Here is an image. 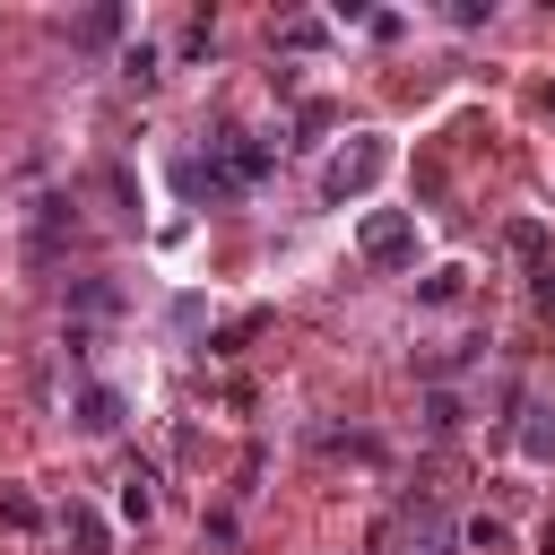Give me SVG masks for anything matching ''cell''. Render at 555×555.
I'll list each match as a JSON object with an SVG mask.
<instances>
[{"mask_svg": "<svg viewBox=\"0 0 555 555\" xmlns=\"http://www.w3.org/2000/svg\"><path fill=\"white\" fill-rule=\"evenodd\" d=\"M460 546V529H451V512L434 503V494H408L382 529H373V555H451Z\"/></svg>", "mask_w": 555, "mask_h": 555, "instance_id": "6da1fadb", "label": "cell"}, {"mask_svg": "<svg viewBox=\"0 0 555 555\" xmlns=\"http://www.w3.org/2000/svg\"><path fill=\"white\" fill-rule=\"evenodd\" d=\"M382 165H390V147H382V139H347V147L321 165V199H330V208H347L356 191H373V182H382Z\"/></svg>", "mask_w": 555, "mask_h": 555, "instance_id": "7a4b0ae2", "label": "cell"}, {"mask_svg": "<svg viewBox=\"0 0 555 555\" xmlns=\"http://www.w3.org/2000/svg\"><path fill=\"white\" fill-rule=\"evenodd\" d=\"M356 243H364V260H373V269H408V260H416V217L373 208V217L356 225Z\"/></svg>", "mask_w": 555, "mask_h": 555, "instance_id": "3957f363", "label": "cell"}, {"mask_svg": "<svg viewBox=\"0 0 555 555\" xmlns=\"http://www.w3.org/2000/svg\"><path fill=\"white\" fill-rule=\"evenodd\" d=\"M69 416H78V434H121V390L113 382H87Z\"/></svg>", "mask_w": 555, "mask_h": 555, "instance_id": "277c9868", "label": "cell"}, {"mask_svg": "<svg viewBox=\"0 0 555 555\" xmlns=\"http://www.w3.org/2000/svg\"><path fill=\"white\" fill-rule=\"evenodd\" d=\"M61 538H69L78 555H104V546H113V529H104V520H95L87 503H69V512H61Z\"/></svg>", "mask_w": 555, "mask_h": 555, "instance_id": "5b68a950", "label": "cell"}, {"mask_svg": "<svg viewBox=\"0 0 555 555\" xmlns=\"http://www.w3.org/2000/svg\"><path fill=\"white\" fill-rule=\"evenodd\" d=\"M69 304H78L87 321H113V312H121V295H113L104 278H78V286H69Z\"/></svg>", "mask_w": 555, "mask_h": 555, "instance_id": "8992f818", "label": "cell"}, {"mask_svg": "<svg viewBox=\"0 0 555 555\" xmlns=\"http://www.w3.org/2000/svg\"><path fill=\"white\" fill-rule=\"evenodd\" d=\"M260 330H269V312H243V321H225V330H217L208 347H217V356H243V347H251Z\"/></svg>", "mask_w": 555, "mask_h": 555, "instance_id": "52a82bcc", "label": "cell"}, {"mask_svg": "<svg viewBox=\"0 0 555 555\" xmlns=\"http://www.w3.org/2000/svg\"><path fill=\"white\" fill-rule=\"evenodd\" d=\"M121 512H130V520L156 512V468H130V477H121Z\"/></svg>", "mask_w": 555, "mask_h": 555, "instance_id": "ba28073f", "label": "cell"}, {"mask_svg": "<svg viewBox=\"0 0 555 555\" xmlns=\"http://www.w3.org/2000/svg\"><path fill=\"white\" fill-rule=\"evenodd\" d=\"M520 451H529V460H555V408H529V425H520Z\"/></svg>", "mask_w": 555, "mask_h": 555, "instance_id": "9c48e42d", "label": "cell"}, {"mask_svg": "<svg viewBox=\"0 0 555 555\" xmlns=\"http://www.w3.org/2000/svg\"><path fill=\"white\" fill-rule=\"evenodd\" d=\"M460 416H468L460 390H425V425H434V434H460Z\"/></svg>", "mask_w": 555, "mask_h": 555, "instance_id": "30bf717a", "label": "cell"}, {"mask_svg": "<svg viewBox=\"0 0 555 555\" xmlns=\"http://www.w3.org/2000/svg\"><path fill=\"white\" fill-rule=\"evenodd\" d=\"M113 35H121V9H87L78 17V43H113Z\"/></svg>", "mask_w": 555, "mask_h": 555, "instance_id": "8fae6325", "label": "cell"}, {"mask_svg": "<svg viewBox=\"0 0 555 555\" xmlns=\"http://www.w3.org/2000/svg\"><path fill=\"white\" fill-rule=\"evenodd\" d=\"M0 520H9V529H43V512H35V503H26V494H17V486H9V494H0Z\"/></svg>", "mask_w": 555, "mask_h": 555, "instance_id": "7c38bea8", "label": "cell"}, {"mask_svg": "<svg viewBox=\"0 0 555 555\" xmlns=\"http://www.w3.org/2000/svg\"><path fill=\"white\" fill-rule=\"evenodd\" d=\"M121 78H130V87H147V78H156V52H147V43H130V52H121Z\"/></svg>", "mask_w": 555, "mask_h": 555, "instance_id": "4fadbf2b", "label": "cell"}, {"mask_svg": "<svg viewBox=\"0 0 555 555\" xmlns=\"http://www.w3.org/2000/svg\"><path fill=\"white\" fill-rule=\"evenodd\" d=\"M416 295H425V304H451V295H460V269H434V278H425Z\"/></svg>", "mask_w": 555, "mask_h": 555, "instance_id": "5bb4252c", "label": "cell"}, {"mask_svg": "<svg viewBox=\"0 0 555 555\" xmlns=\"http://www.w3.org/2000/svg\"><path fill=\"white\" fill-rule=\"evenodd\" d=\"M529 295H538V304L555 312V260H538V278H529Z\"/></svg>", "mask_w": 555, "mask_h": 555, "instance_id": "9a60e30c", "label": "cell"}, {"mask_svg": "<svg viewBox=\"0 0 555 555\" xmlns=\"http://www.w3.org/2000/svg\"><path fill=\"white\" fill-rule=\"evenodd\" d=\"M538 555H555V520H546V538H538Z\"/></svg>", "mask_w": 555, "mask_h": 555, "instance_id": "2e32d148", "label": "cell"}]
</instances>
